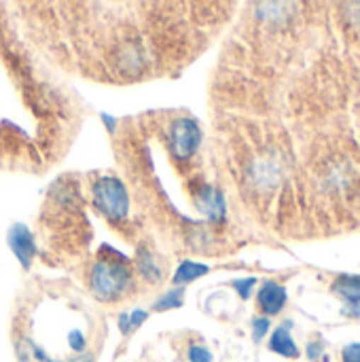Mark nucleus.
<instances>
[{"mask_svg": "<svg viewBox=\"0 0 360 362\" xmlns=\"http://www.w3.org/2000/svg\"><path fill=\"white\" fill-rule=\"evenodd\" d=\"M138 286L134 259L125 257L119 248L104 242L100 244L93 261L87 267V288L100 303H117L132 295Z\"/></svg>", "mask_w": 360, "mask_h": 362, "instance_id": "nucleus-1", "label": "nucleus"}, {"mask_svg": "<svg viewBox=\"0 0 360 362\" xmlns=\"http://www.w3.org/2000/svg\"><path fill=\"white\" fill-rule=\"evenodd\" d=\"M6 244L13 250V255L17 257V261L21 263L23 269L32 267V261L36 259V238L34 233L25 227V225H11L8 233H6Z\"/></svg>", "mask_w": 360, "mask_h": 362, "instance_id": "nucleus-2", "label": "nucleus"}, {"mask_svg": "<svg viewBox=\"0 0 360 362\" xmlns=\"http://www.w3.org/2000/svg\"><path fill=\"white\" fill-rule=\"evenodd\" d=\"M257 303L261 308V312L265 316H276L284 310L286 305V288L280 286L278 282H265L261 288H259V295H257Z\"/></svg>", "mask_w": 360, "mask_h": 362, "instance_id": "nucleus-3", "label": "nucleus"}, {"mask_svg": "<svg viewBox=\"0 0 360 362\" xmlns=\"http://www.w3.org/2000/svg\"><path fill=\"white\" fill-rule=\"evenodd\" d=\"M333 291L346 303V314L359 318L360 316V278L359 276H342L333 284Z\"/></svg>", "mask_w": 360, "mask_h": 362, "instance_id": "nucleus-4", "label": "nucleus"}, {"mask_svg": "<svg viewBox=\"0 0 360 362\" xmlns=\"http://www.w3.org/2000/svg\"><path fill=\"white\" fill-rule=\"evenodd\" d=\"M289 329H291V325H284V327H280V329L274 331V335L269 339V350L276 352V354H280V356H284V358H297L299 356V350H297V346H295Z\"/></svg>", "mask_w": 360, "mask_h": 362, "instance_id": "nucleus-5", "label": "nucleus"}, {"mask_svg": "<svg viewBox=\"0 0 360 362\" xmlns=\"http://www.w3.org/2000/svg\"><path fill=\"white\" fill-rule=\"evenodd\" d=\"M208 274V265H202V263H195V261H182L174 276H172V284L174 286H185V284H191L195 282L197 278L206 276Z\"/></svg>", "mask_w": 360, "mask_h": 362, "instance_id": "nucleus-6", "label": "nucleus"}, {"mask_svg": "<svg viewBox=\"0 0 360 362\" xmlns=\"http://www.w3.org/2000/svg\"><path fill=\"white\" fill-rule=\"evenodd\" d=\"M185 301V288L182 286H174L168 293H163L155 303H153V312H168V310H176L180 308Z\"/></svg>", "mask_w": 360, "mask_h": 362, "instance_id": "nucleus-7", "label": "nucleus"}, {"mask_svg": "<svg viewBox=\"0 0 360 362\" xmlns=\"http://www.w3.org/2000/svg\"><path fill=\"white\" fill-rule=\"evenodd\" d=\"M189 361L191 362H212V354L206 346H191L189 348Z\"/></svg>", "mask_w": 360, "mask_h": 362, "instance_id": "nucleus-8", "label": "nucleus"}, {"mask_svg": "<svg viewBox=\"0 0 360 362\" xmlns=\"http://www.w3.org/2000/svg\"><path fill=\"white\" fill-rule=\"evenodd\" d=\"M146 318H149V314L144 312V310H134L132 314H127V325H129V335L136 331V329H140L144 322H146Z\"/></svg>", "mask_w": 360, "mask_h": 362, "instance_id": "nucleus-9", "label": "nucleus"}, {"mask_svg": "<svg viewBox=\"0 0 360 362\" xmlns=\"http://www.w3.org/2000/svg\"><path fill=\"white\" fill-rule=\"evenodd\" d=\"M267 331H269V320L267 318H255L252 320V337H255V341H261Z\"/></svg>", "mask_w": 360, "mask_h": 362, "instance_id": "nucleus-10", "label": "nucleus"}, {"mask_svg": "<svg viewBox=\"0 0 360 362\" xmlns=\"http://www.w3.org/2000/svg\"><path fill=\"white\" fill-rule=\"evenodd\" d=\"M255 284H257L255 278H246V280H236V282H233V286H236V291L240 293L242 299H248V297H250V291H252Z\"/></svg>", "mask_w": 360, "mask_h": 362, "instance_id": "nucleus-11", "label": "nucleus"}, {"mask_svg": "<svg viewBox=\"0 0 360 362\" xmlns=\"http://www.w3.org/2000/svg\"><path fill=\"white\" fill-rule=\"evenodd\" d=\"M344 362H360V344H350L344 348Z\"/></svg>", "mask_w": 360, "mask_h": 362, "instance_id": "nucleus-12", "label": "nucleus"}]
</instances>
